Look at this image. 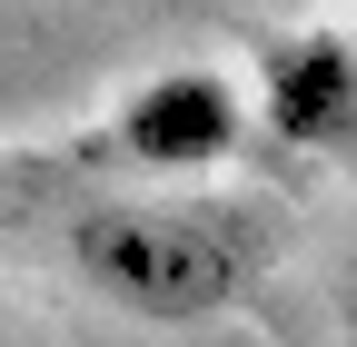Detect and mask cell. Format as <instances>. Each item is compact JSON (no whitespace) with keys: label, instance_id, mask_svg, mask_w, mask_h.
<instances>
[{"label":"cell","instance_id":"1","mask_svg":"<svg viewBox=\"0 0 357 347\" xmlns=\"http://www.w3.org/2000/svg\"><path fill=\"white\" fill-rule=\"evenodd\" d=\"M79 278L129 318H218L278 268V208L178 189V199H100L70 219Z\"/></svg>","mask_w":357,"mask_h":347},{"label":"cell","instance_id":"2","mask_svg":"<svg viewBox=\"0 0 357 347\" xmlns=\"http://www.w3.org/2000/svg\"><path fill=\"white\" fill-rule=\"evenodd\" d=\"M119 169H149V179H208L248 149V100L229 90L218 70H149L139 90L109 109V139Z\"/></svg>","mask_w":357,"mask_h":347},{"label":"cell","instance_id":"3","mask_svg":"<svg viewBox=\"0 0 357 347\" xmlns=\"http://www.w3.org/2000/svg\"><path fill=\"white\" fill-rule=\"evenodd\" d=\"M258 119L307 159L357 149V40L347 30H278L258 60Z\"/></svg>","mask_w":357,"mask_h":347},{"label":"cell","instance_id":"4","mask_svg":"<svg viewBox=\"0 0 357 347\" xmlns=\"http://www.w3.org/2000/svg\"><path fill=\"white\" fill-rule=\"evenodd\" d=\"M337 337L357 347V258H347V278H337Z\"/></svg>","mask_w":357,"mask_h":347},{"label":"cell","instance_id":"5","mask_svg":"<svg viewBox=\"0 0 357 347\" xmlns=\"http://www.w3.org/2000/svg\"><path fill=\"white\" fill-rule=\"evenodd\" d=\"M347 40H357V30H347Z\"/></svg>","mask_w":357,"mask_h":347}]
</instances>
